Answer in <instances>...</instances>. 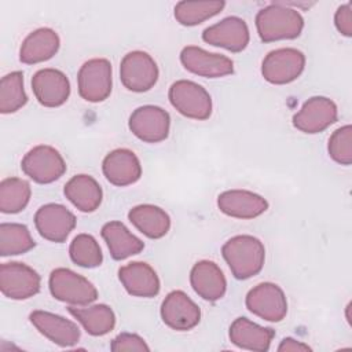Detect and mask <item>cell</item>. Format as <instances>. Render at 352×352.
Segmentation results:
<instances>
[{
    "mask_svg": "<svg viewBox=\"0 0 352 352\" xmlns=\"http://www.w3.org/2000/svg\"><path fill=\"white\" fill-rule=\"evenodd\" d=\"M256 28L261 41L264 43L292 40L301 34L304 19L296 8L276 1L257 12Z\"/></svg>",
    "mask_w": 352,
    "mask_h": 352,
    "instance_id": "cell-1",
    "label": "cell"
},
{
    "mask_svg": "<svg viewBox=\"0 0 352 352\" xmlns=\"http://www.w3.org/2000/svg\"><path fill=\"white\" fill-rule=\"evenodd\" d=\"M221 254L236 279H248L257 275L265 260L263 242L252 235L230 238L223 245Z\"/></svg>",
    "mask_w": 352,
    "mask_h": 352,
    "instance_id": "cell-2",
    "label": "cell"
},
{
    "mask_svg": "<svg viewBox=\"0 0 352 352\" xmlns=\"http://www.w3.org/2000/svg\"><path fill=\"white\" fill-rule=\"evenodd\" d=\"M48 286L56 300L70 305L84 307L98 298L96 287L87 278L69 268L54 270L50 275Z\"/></svg>",
    "mask_w": 352,
    "mask_h": 352,
    "instance_id": "cell-3",
    "label": "cell"
},
{
    "mask_svg": "<svg viewBox=\"0 0 352 352\" xmlns=\"http://www.w3.org/2000/svg\"><path fill=\"white\" fill-rule=\"evenodd\" d=\"M170 104L184 117L208 120L212 114V98L199 84L190 80H179L169 88Z\"/></svg>",
    "mask_w": 352,
    "mask_h": 352,
    "instance_id": "cell-4",
    "label": "cell"
},
{
    "mask_svg": "<svg viewBox=\"0 0 352 352\" xmlns=\"http://www.w3.org/2000/svg\"><path fill=\"white\" fill-rule=\"evenodd\" d=\"M21 168L33 182L48 184L63 176L66 172V162L56 148L40 144L25 154Z\"/></svg>",
    "mask_w": 352,
    "mask_h": 352,
    "instance_id": "cell-5",
    "label": "cell"
},
{
    "mask_svg": "<svg viewBox=\"0 0 352 352\" xmlns=\"http://www.w3.org/2000/svg\"><path fill=\"white\" fill-rule=\"evenodd\" d=\"M80 96L92 103L103 102L111 94V63L104 58L87 60L77 74Z\"/></svg>",
    "mask_w": 352,
    "mask_h": 352,
    "instance_id": "cell-6",
    "label": "cell"
},
{
    "mask_svg": "<svg viewBox=\"0 0 352 352\" xmlns=\"http://www.w3.org/2000/svg\"><path fill=\"white\" fill-rule=\"evenodd\" d=\"M160 72L155 60L144 51L128 52L120 65V78L124 87L132 92H146L151 89Z\"/></svg>",
    "mask_w": 352,
    "mask_h": 352,
    "instance_id": "cell-7",
    "label": "cell"
},
{
    "mask_svg": "<svg viewBox=\"0 0 352 352\" xmlns=\"http://www.w3.org/2000/svg\"><path fill=\"white\" fill-rule=\"evenodd\" d=\"M305 67V56L296 48H278L265 55L261 74L271 84H289L300 77Z\"/></svg>",
    "mask_w": 352,
    "mask_h": 352,
    "instance_id": "cell-8",
    "label": "cell"
},
{
    "mask_svg": "<svg viewBox=\"0 0 352 352\" xmlns=\"http://www.w3.org/2000/svg\"><path fill=\"white\" fill-rule=\"evenodd\" d=\"M128 126L138 139L146 143H158L169 135L170 117L162 107L146 104L132 111Z\"/></svg>",
    "mask_w": 352,
    "mask_h": 352,
    "instance_id": "cell-9",
    "label": "cell"
},
{
    "mask_svg": "<svg viewBox=\"0 0 352 352\" xmlns=\"http://www.w3.org/2000/svg\"><path fill=\"white\" fill-rule=\"evenodd\" d=\"M40 275L32 267L11 261L0 267V289L1 293L11 300H26L40 290Z\"/></svg>",
    "mask_w": 352,
    "mask_h": 352,
    "instance_id": "cell-10",
    "label": "cell"
},
{
    "mask_svg": "<svg viewBox=\"0 0 352 352\" xmlns=\"http://www.w3.org/2000/svg\"><path fill=\"white\" fill-rule=\"evenodd\" d=\"M248 309L268 322H280L287 314V300L283 290L271 282H263L246 294Z\"/></svg>",
    "mask_w": 352,
    "mask_h": 352,
    "instance_id": "cell-11",
    "label": "cell"
},
{
    "mask_svg": "<svg viewBox=\"0 0 352 352\" xmlns=\"http://www.w3.org/2000/svg\"><path fill=\"white\" fill-rule=\"evenodd\" d=\"M336 103L326 96H312L293 116V125L304 133H319L337 121Z\"/></svg>",
    "mask_w": 352,
    "mask_h": 352,
    "instance_id": "cell-12",
    "label": "cell"
},
{
    "mask_svg": "<svg viewBox=\"0 0 352 352\" xmlns=\"http://www.w3.org/2000/svg\"><path fill=\"white\" fill-rule=\"evenodd\" d=\"M34 224L44 239L60 243L76 227V216L60 204H47L36 212Z\"/></svg>",
    "mask_w": 352,
    "mask_h": 352,
    "instance_id": "cell-13",
    "label": "cell"
},
{
    "mask_svg": "<svg viewBox=\"0 0 352 352\" xmlns=\"http://www.w3.org/2000/svg\"><path fill=\"white\" fill-rule=\"evenodd\" d=\"M180 62L188 72L208 78H219L234 73V62L220 54L208 52L197 45H187L180 52Z\"/></svg>",
    "mask_w": 352,
    "mask_h": 352,
    "instance_id": "cell-14",
    "label": "cell"
},
{
    "mask_svg": "<svg viewBox=\"0 0 352 352\" xmlns=\"http://www.w3.org/2000/svg\"><path fill=\"white\" fill-rule=\"evenodd\" d=\"M161 318L168 327L186 331L199 323L201 309L184 292L173 290L161 304Z\"/></svg>",
    "mask_w": 352,
    "mask_h": 352,
    "instance_id": "cell-15",
    "label": "cell"
},
{
    "mask_svg": "<svg viewBox=\"0 0 352 352\" xmlns=\"http://www.w3.org/2000/svg\"><path fill=\"white\" fill-rule=\"evenodd\" d=\"M32 89L37 102L45 107L62 106L70 95L66 74L56 69H41L32 77Z\"/></svg>",
    "mask_w": 352,
    "mask_h": 352,
    "instance_id": "cell-16",
    "label": "cell"
},
{
    "mask_svg": "<svg viewBox=\"0 0 352 352\" xmlns=\"http://www.w3.org/2000/svg\"><path fill=\"white\" fill-rule=\"evenodd\" d=\"M205 43L226 48L231 52H241L249 44V28L238 16H227L220 22L206 28L202 33Z\"/></svg>",
    "mask_w": 352,
    "mask_h": 352,
    "instance_id": "cell-17",
    "label": "cell"
},
{
    "mask_svg": "<svg viewBox=\"0 0 352 352\" xmlns=\"http://www.w3.org/2000/svg\"><path fill=\"white\" fill-rule=\"evenodd\" d=\"M29 319L44 337L59 346H73L81 337L78 326L60 315L37 309L29 315Z\"/></svg>",
    "mask_w": 352,
    "mask_h": 352,
    "instance_id": "cell-18",
    "label": "cell"
},
{
    "mask_svg": "<svg viewBox=\"0 0 352 352\" xmlns=\"http://www.w3.org/2000/svg\"><path fill=\"white\" fill-rule=\"evenodd\" d=\"M104 177L117 187H125L136 183L142 176V165L136 154L128 148H116L110 151L103 162Z\"/></svg>",
    "mask_w": 352,
    "mask_h": 352,
    "instance_id": "cell-19",
    "label": "cell"
},
{
    "mask_svg": "<svg viewBox=\"0 0 352 352\" xmlns=\"http://www.w3.org/2000/svg\"><path fill=\"white\" fill-rule=\"evenodd\" d=\"M219 209L235 219H254L268 209V202L261 195L248 190H227L217 197Z\"/></svg>",
    "mask_w": 352,
    "mask_h": 352,
    "instance_id": "cell-20",
    "label": "cell"
},
{
    "mask_svg": "<svg viewBox=\"0 0 352 352\" xmlns=\"http://www.w3.org/2000/svg\"><path fill=\"white\" fill-rule=\"evenodd\" d=\"M118 278L131 296L150 298L160 293V278L147 263L132 261L122 265Z\"/></svg>",
    "mask_w": 352,
    "mask_h": 352,
    "instance_id": "cell-21",
    "label": "cell"
},
{
    "mask_svg": "<svg viewBox=\"0 0 352 352\" xmlns=\"http://www.w3.org/2000/svg\"><path fill=\"white\" fill-rule=\"evenodd\" d=\"M190 283L194 292L206 301H217L226 294L227 280L220 267L209 260L194 264L190 272Z\"/></svg>",
    "mask_w": 352,
    "mask_h": 352,
    "instance_id": "cell-22",
    "label": "cell"
},
{
    "mask_svg": "<svg viewBox=\"0 0 352 352\" xmlns=\"http://www.w3.org/2000/svg\"><path fill=\"white\" fill-rule=\"evenodd\" d=\"M228 334L231 342L238 348L257 352L268 351L275 337V331L271 327H263L243 316L231 323Z\"/></svg>",
    "mask_w": 352,
    "mask_h": 352,
    "instance_id": "cell-23",
    "label": "cell"
},
{
    "mask_svg": "<svg viewBox=\"0 0 352 352\" xmlns=\"http://www.w3.org/2000/svg\"><path fill=\"white\" fill-rule=\"evenodd\" d=\"M59 44V36L55 30L40 28L23 40L19 50V59L26 65L45 62L58 52Z\"/></svg>",
    "mask_w": 352,
    "mask_h": 352,
    "instance_id": "cell-24",
    "label": "cell"
},
{
    "mask_svg": "<svg viewBox=\"0 0 352 352\" xmlns=\"http://www.w3.org/2000/svg\"><path fill=\"white\" fill-rule=\"evenodd\" d=\"M63 192L66 198L84 213L95 212L100 206L103 198L99 183L89 175L73 176L65 184Z\"/></svg>",
    "mask_w": 352,
    "mask_h": 352,
    "instance_id": "cell-25",
    "label": "cell"
},
{
    "mask_svg": "<svg viewBox=\"0 0 352 352\" xmlns=\"http://www.w3.org/2000/svg\"><path fill=\"white\" fill-rule=\"evenodd\" d=\"M114 260H124L144 249V243L135 236L121 221H109L100 231Z\"/></svg>",
    "mask_w": 352,
    "mask_h": 352,
    "instance_id": "cell-26",
    "label": "cell"
},
{
    "mask_svg": "<svg viewBox=\"0 0 352 352\" xmlns=\"http://www.w3.org/2000/svg\"><path fill=\"white\" fill-rule=\"evenodd\" d=\"M128 219L142 234L151 239L162 238L170 228L168 213L160 206L150 204L132 208L128 213Z\"/></svg>",
    "mask_w": 352,
    "mask_h": 352,
    "instance_id": "cell-27",
    "label": "cell"
},
{
    "mask_svg": "<svg viewBox=\"0 0 352 352\" xmlns=\"http://www.w3.org/2000/svg\"><path fill=\"white\" fill-rule=\"evenodd\" d=\"M67 311L82 324L88 334L95 337L110 333L116 326V315L106 304H95L85 308L70 305Z\"/></svg>",
    "mask_w": 352,
    "mask_h": 352,
    "instance_id": "cell-28",
    "label": "cell"
},
{
    "mask_svg": "<svg viewBox=\"0 0 352 352\" xmlns=\"http://www.w3.org/2000/svg\"><path fill=\"white\" fill-rule=\"evenodd\" d=\"M32 195L30 184L19 177H7L0 183V210L18 213L26 208Z\"/></svg>",
    "mask_w": 352,
    "mask_h": 352,
    "instance_id": "cell-29",
    "label": "cell"
},
{
    "mask_svg": "<svg viewBox=\"0 0 352 352\" xmlns=\"http://www.w3.org/2000/svg\"><path fill=\"white\" fill-rule=\"evenodd\" d=\"M34 248V241L26 226L18 223H3L0 226V254H23Z\"/></svg>",
    "mask_w": 352,
    "mask_h": 352,
    "instance_id": "cell-30",
    "label": "cell"
},
{
    "mask_svg": "<svg viewBox=\"0 0 352 352\" xmlns=\"http://www.w3.org/2000/svg\"><path fill=\"white\" fill-rule=\"evenodd\" d=\"M224 6V1H179L175 6V18L180 25L195 26L217 15Z\"/></svg>",
    "mask_w": 352,
    "mask_h": 352,
    "instance_id": "cell-31",
    "label": "cell"
},
{
    "mask_svg": "<svg viewBox=\"0 0 352 352\" xmlns=\"http://www.w3.org/2000/svg\"><path fill=\"white\" fill-rule=\"evenodd\" d=\"M28 102V95L23 88L22 72H11L0 81V111L10 114L18 111Z\"/></svg>",
    "mask_w": 352,
    "mask_h": 352,
    "instance_id": "cell-32",
    "label": "cell"
},
{
    "mask_svg": "<svg viewBox=\"0 0 352 352\" xmlns=\"http://www.w3.org/2000/svg\"><path fill=\"white\" fill-rule=\"evenodd\" d=\"M70 258L74 264L84 268L99 267L103 261L102 249L98 241L89 234H78L69 248Z\"/></svg>",
    "mask_w": 352,
    "mask_h": 352,
    "instance_id": "cell-33",
    "label": "cell"
},
{
    "mask_svg": "<svg viewBox=\"0 0 352 352\" xmlns=\"http://www.w3.org/2000/svg\"><path fill=\"white\" fill-rule=\"evenodd\" d=\"M329 155L341 165L352 164V126L344 125L336 129L327 144Z\"/></svg>",
    "mask_w": 352,
    "mask_h": 352,
    "instance_id": "cell-34",
    "label": "cell"
},
{
    "mask_svg": "<svg viewBox=\"0 0 352 352\" xmlns=\"http://www.w3.org/2000/svg\"><path fill=\"white\" fill-rule=\"evenodd\" d=\"M110 349L113 352H122V351H150L148 345L146 344V341L138 336V334H132V333H121L118 334L110 345Z\"/></svg>",
    "mask_w": 352,
    "mask_h": 352,
    "instance_id": "cell-35",
    "label": "cell"
},
{
    "mask_svg": "<svg viewBox=\"0 0 352 352\" xmlns=\"http://www.w3.org/2000/svg\"><path fill=\"white\" fill-rule=\"evenodd\" d=\"M334 25L342 36H352V3L342 4L337 8L334 15Z\"/></svg>",
    "mask_w": 352,
    "mask_h": 352,
    "instance_id": "cell-36",
    "label": "cell"
},
{
    "mask_svg": "<svg viewBox=\"0 0 352 352\" xmlns=\"http://www.w3.org/2000/svg\"><path fill=\"white\" fill-rule=\"evenodd\" d=\"M278 351L279 352H307V351H311V346H308L302 341L287 337L280 341Z\"/></svg>",
    "mask_w": 352,
    "mask_h": 352,
    "instance_id": "cell-37",
    "label": "cell"
}]
</instances>
